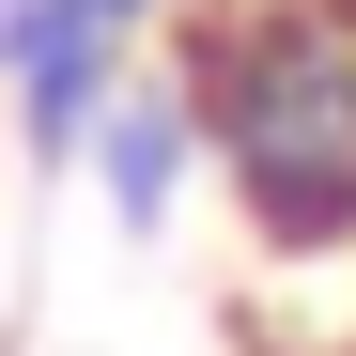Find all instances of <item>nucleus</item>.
Instances as JSON below:
<instances>
[{
	"instance_id": "1",
	"label": "nucleus",
	"mask_w": 356,
	"mask_h": 356,
	"mask_svg": "<svg viewBox=\"0 0 356 356\" xmlns=\"http://www.w3.org/2000/svg\"><path fill=\"white\" fill-rule=\"evenodd\" d=\"M186 108H202V170L279 264H341L356 248V0H217L186 31Z\"/></svg>"
},
{
	"instance_id": "2",
	"label": "nucleus",
	"mask_w": 356,
	"mask_h": 356,
	"mask_svg": "<svg viewBox=\"0 0 356 356\" xmlns=\"http://www.w3.org/2000/svg\"><path fill=\"white\" fill-rule=\"evenodd\" d=\"M170 0H0V93H16V140L47 170H78L93 108L140 78V31Z\"/></svg>"
},
{
	"instance_id": "3",
	"label": "nucleus",
	"mask_w": 356,
	"mask_h": 356,
	"mask_svg": "<svg viewBox=\"0 0 356 356\" xmlns=\"http://www.w3.org/2000/svg\"><path fill=\"white\" fill-rule=\"evenodd\" d=\"M78 170L108 186V232H170L186 186H202V108H186V78H124V93L93 108Z\"/></svg>"
}]
</instances>
